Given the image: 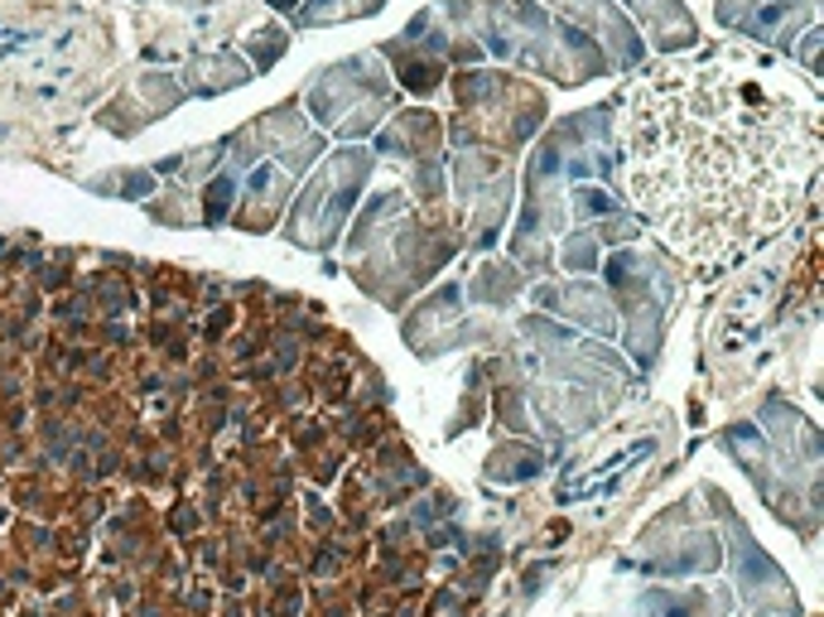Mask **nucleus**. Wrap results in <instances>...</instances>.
<instances>
[{
  "label": "nucleus",
  "mask_w": 824,
  "mask_h": 617,
  "mask_svg": "<svg viewBox=\"0 0 824 617\" xmlns=\"http://www.w3.org/2000/svg\"><path fill=\"white\" fill-rule=\"evenodd\" d=\"M623 179L684 266L724 275L791 232L824 169L810 73L752 40L661 58L627 87Z\"/></svg>",
  "instance_id": "nucleus-1"
}]
</instances>
